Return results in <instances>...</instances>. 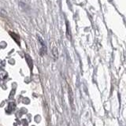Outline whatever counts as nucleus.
Returning a JSON list of instances; mask_svg holds the SVG:
<instances>
[{"label": "nucleus", "mask_w": 126, "mask_h": 126, "mask_svg": "<svg viewBox=\"0 0 126 126\" xmlns=\"http://www.w3.org/2000/svg\"><path fill=\"white\" fill-rule=\"evenodd\" d=\"M66 36L69 40H71V32L69 29V22L66 21Z\"/></svg>", "instance_id": "5"}, {"label": "nucleus", "mask_w": 126, "mask_h": 126, "mask_svg": "<svg viewBox=\"0 0 126 126\" xmlns=\"http://www.w3.org/2000/svg\"><path fill=\"white\" fill-rule=\"evenodd\" d=\"M9 33H10V35L12 36V38L14 39V41L17 42L18 45H20V38H19V35H17L16 33H14V32H10Z\"/></svg>", "instance_id": "3"}, {"label": "nucleus", "mask_w": 126, "mask_h": 126, "mask_svg": "<svg viewBox=\"0 0 126 126\" xmlns=\"http://www.w3.org/2000/svg\"><path fill=\"white\" fill-rule=\"evenodd\" d=\"M51 54H52V56L54 59H57L58 57V49L57 47H53L52 50H51Z\"/></svg>", "instance_id": "4"}, {"label": "nucleus", "mask_w": 126, "mask_h": 126, "mask_svg": "<svg viewBox=\"0 0 126 126\" xmlns=\"http://www.w3.org/2000/svg\"><path fill=\"white\" fill-rule=\"evenodd\" d=\"M69 99L71 106H72V108L73 109V93L69 86Z\"/></svg>", "instance_id": "1"}, {"label": "nucleus", "mask_w": 126, "mask_h": 126, "mask_svg": "<svg viewBox=\"0 0 126 126\" xmlns=\"http://www.w3.org/2000/svg\"><path fill=\"white\" fill-rule=\"evenodd\" d=\"M8 109L10 110V111H13V110L15 109V103L14 102H10L9 104V106H8Z\"/></svg>", "instance_id": "6"}, {"label": "nucleus", "mask_w": 126, "mask_h": 126, "mask_svg": "<svg viewBox=\"0 0 126 126\" xmlns=\"http://www.w3.org/2000/svg\"><path fill=\"white\" fill-rule=\"evenodd\" d=\"M25 58H26L27 63H28V65H29L30 69L32 70V68H33V62H32V60L31 57L29 56V54H25Z\"/></svg>", "instance_id": "2"}]
</instances>
